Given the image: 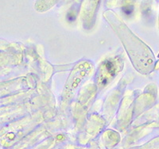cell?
Here are the masks:
<instances>
[{"label": "cell", "instance_id": "obj_3", "mask_svg": "<svg viewBox=\"0 0 159 149\" xmlns=\"http://www.w3.org/2000/svg\"><path fill=\"white\" fill-rule=\"evenodd\" d=\"M42 149H44V148H42Z\"/></svg>", "mask_w": 159, "mask_h": 149}, {"label": "cell", "instance_id": "obj_1", "mask_svg": "<svg viewBox=\"0 0 159 149\" xmlns=\"http://www.w3.org/2000/svg\"><path fill=\"white\" fill-rule=\"evenodd\" d=\"M116 65L113 60H107L104 63V67H103V71L105 73V79L103 82V84L107 83V79L110 78L111 76H114L116 72Z\"/></svg>", "mask_w": 159, "mask_h": 149}, {"label": "cell", "instance_id": "obj_2", "mask_svg": "<svg viewBox=\"0 0 159 149\" xmlns=\"http://www.w3.org/2000/svg\"><path fill=\"white\" fill-rule=\"evenodd\" d=\"M123 11L126 15H130L132 13V8H130V7H127L123 8Z\"/></svg>", "mask_w": 159, "mask_h": 149}]
</instances>
